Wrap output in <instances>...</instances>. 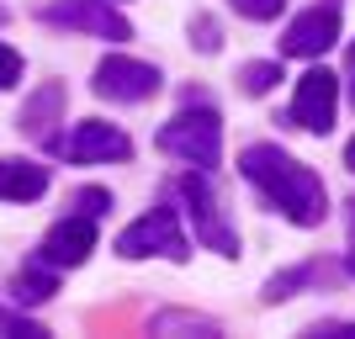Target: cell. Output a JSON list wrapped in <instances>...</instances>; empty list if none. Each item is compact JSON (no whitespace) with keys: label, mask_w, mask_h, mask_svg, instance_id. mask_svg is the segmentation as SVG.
<instances>
[{"label":"cell","mask_w":355,"mask_h":339,"mask_svg":"<svg viewBox=\"0 0 355 339\" xmlns=\"http://www.w3.org/2000/svg\"><path fill=\"white\" fill-rule=\"evenodd\" d=\"M239 170L250 186L266 191V202H276L282 218H292L297 228H318L329 218V196H324V180L313 175L302 159H292L286 148L276 144H250L239 154Z\"/></svg>","instance_id":"obj_1"},{"label":"cell","mask_w":355,"mask_h":339,"mask_svg":"<svg viewBox=\"0 0 355 339\" xmlns=\"http://www.w3.org/2000/svg\"><path fill=\"white\" fill-rule=\"evenodd\" d=\"M334 112H340V80L329 69H308L297 80V96H292V122L308 128V133H329Z\"/></svg>","instance_id":"obj_7"},{"label":"cell","mask_w":355,"mask_h":339,"mask_svg":"<svg viewBox=\"0 0 355 339\" xmlns=\"http://www.w3.org/2000/svg\"><path fill=\"white\" fill-rule=\"evenodd\" d=\"M16 80H21V53L0 43V90H11Z\"/></svg>","instance_id":"obj_17"},{"label":"cell","mask_w":355,"mask_h":339,"mask_svg":"<svg viewBox=\"0 0 355 339\" xmlns=\"http://www.w3.org/2000/svg\"><path fill=\"white\" fill-rule=\"evenodd\" d=\"M154 334H202V339H218L223 329L212 324V318H202V313H159V318H154Z\"/></svg>","instance_id":"obj_13"},{"label":"cell","mask_w":355,"mask_h":339,"mask_svg":"<svg viewBox=\"0 0 355 339\" xmlns=\"http://www.w3.org/2000/svg\"><path fill=\"white\" fill-rule=\"evenodd\" d=\"M117 254L122 260H148V254H164V260H186L191 254V244H186V234H180V223L170 207H154L148 218L128 223L117 234Z\"/></svg>","instance_id":"obj_3"},{"label":"cell","mask_w":355,"mask_h":339,"mask_svg":"<svg viewBox=\"0 0 355 339\" xmlns=\"http://www.w3.org/2000/svg\"><path fill=\"white\" fill-rule=\"evenodd\" d=\"M48 27H69V32H90V37H106V43H128L133 27H128V16L112 11L106 0H53L43 11Z\"/></svg>","instance_id":"obj_5"},{"label":"cell","mask_w":355,"mask_h":339,"mask_svg":"<svg viewBox=\"0 0 355 339\" xmlns=\"http://www.w3.org/2000/svg\"><path fill=\"white\" fill-rule=\"evenodd\" d=\"M96 96H106V101H148L154 90H159V69L144 59H122V53H112V59H101V69H96Z\"/></svg>","instance_id":"obj_8"},{"label":"cell","mask_w":355,"mask_h":339,"mask_svg":"<svg viewBox=\"0 0 355 339\" xmlns=\"http://www.w3.org/2000/svg\"><path fill=\"white\" fill-rule=\"evenodd\" d=\"M313 334H324V339H355V324H318Z\"/></svg>","instance_id":"obj_20"},{"label":"cell","mask_w":355,"mask_h":339,"mask_svg":"<svg viewBox=\"0 0 355 339\" xmlns=\"http://www.w3.org/2000/svg\"><path fill=\"white\" fill-rule=\"evenodd\" d=\"M90 250H96V218L80 212V218H64V223L48 228L37 260L53 266V270H74V266H85V260H90Z\"/></svg>","instance_id":"obj_9"},{"label":"cell","mask_w":355,"mask_h":339,"mask_svg":"<svg viewBox=\"0 0 355 339\" xmlns=\"http://www.w3.org/2000/svg\"><path fill=\"white\" fill-rule=\"evenodd\" d=\"M239 80H244V90H250V96H266V90L282 80V64H270V59L244 64V74H239Z\"/></svg>","instance_id":"obj_15"},{"label":"cell","mask_w":355,"mask_h":339,"mask_svg":"<svg viewBox=\"0 0 355 339\" xmlns=\"http://www.w3.org/2000/svg\"><path fill=\"white\" fill-rule=\"evenodd\" d=\"M345 64H350V90H355V43H350V59H345Z\"/></svg>","instance_id":"obj_22"},{"label":"cell","mask_w":355,"mask_h":339,"mask_svg":"<svg viewBox=\"0 0 355 339\" xmlns=\"http://www.w3.org/2000/svg\"><path fill=\"white\" fill-rule=\"evenodd\" d=\"M334 37H340V0H318V6H308V11L286 27L282 53L286 59H318V53L334 48Z\"/></svg>","instance_id":"obj_6"},{"label":"cell","mask_w":355,"mask_h":339,"mask_svg":"<svg viewBox=\"0 0 355 339\" xmlns=\"http://www.w3.org/2000/svg\"><path fill=\"white\" fill-rule=\"evenodd\" d=\"M59 148H64V159H69V164H101V159H128V154H133L128 133L112 128V122H80Z\"/></svg>","instance_id":"obj_10"},{"label":"cell","mask_w":355,"mask_h":339,"mask_svg":"<svg viewBox=\"0 0 355 339\" xmlns=\"http://www.w3.org/2000/svg\"><path fill=\"white\" fill-rule=\"evenodd\" d=\"M48 191V170L32 159H0V202H37Z\"/></svg>","instance_id":"obj_11"},{"label":"cell","mask_w":355,"mask_h":339,"mask_svg":"<svg viewBox=\"0 0 355 339\" xmlns=\"http://www.w3.org/2000/svg\"><path fill=\"white\" fill-rule=\"evenodd\" d=\"M53 112H64V85H43V90H37V96L21 106L16 128H21V133H32V138H48V144H53V133H48Z\"/></svg>","instance_id":"obj_12"},{"label":"cell","mask_w":355,"mask_h":339,"mask_svg":"<svg viewBox=\"0 0 355 339\" xmlns=\"http://www.w3.org/2000/svg\"><path fill=\"white\" fill-rule=\"evenodd\" d=\"M196 48H202V53H218V21H212V16H196Z\"/></svg>","instance_id":"obj_19"},{"label":"cell","mask_w":355,"mask_h":339,"mask_svg":"<svg viewBox=\"0 0 355 339\" xmlns=\"http://www.w3.org/2000/svg\"><path fill=\"white\" fill-rule=\"evenodd\" d=\"M53 292H59L53 266H48V270H16V292H11L16 302H27V308H32V302H48Z\"/></svg>","instance_id":"obj_14"},{"label":"cell","mask_w":355,"mask_h":339,"mask_svg":"<svg viewBox=\"0 0 355 339\" xmlns=\"http://www.w3.org/2000/svg\"><path fill=\"white\" fill-rule=\"evenodd\" d=\"M345 270L355 276V202H350V254H345Z\"/></svg>","instance_id":"obj_21"},{"label":"cell","mask_w":355,"mask_h":339,"mask_svg":"<svg viewBox=\"0 0 355 339\" xmlns=\"http://www.w3.org/2000/svg\"><path fill=\"white\" fill-rule=\"evenodd\" d=\"M74 202H80L85 218H106V212H112V196H106V191H80Z\"/></svg>","instance_id":"obj_18"},{"label":"cell","mask_w":355,"mask_h":339,"mask_svg":"<svg viewBox=\"0 0 355 339\" xmlns=\"http://www.w3.org/2000/svg\"><path fill=\"white\" fill-rule=\"evenodd\" d=\"M345 164H350V170H355V138H350V148H345Z\"/></svg>","instance_id":"obj_23"},{"label":"cell","mask_w":355,"mask_h":339,"mask_svg":"<svg viewBox=\"0 0 355 339\" xmlns=\"http://www.w3.org/2000/svg\"><path fill=\"white\" fill-rule=\"evenodd\" d=\"M159 148L175 154V159H186V164H196V170H212L223 159V117L207 101L186 106V112H175L159 128Z\"/></svg>","instance_id":"obj_2"},{"label":"cell","mask_w":355,"mask_h":339,"mask_svg":"<svg viewBox=\"0 0 355 339\" xmlns=\"http://www.w3.org/2000/svg\"><path fill=\"white\" fill-rule=\"evenodd\" d=\"M175 191H180V202L191 207L196 238H202L207 250H218V254H239V234L228 228V223H223V212H218V196H212L207 175H202V170H186Z\"/></svg>","instance_id":"obj_4"},{"label":"cell","mask_w":355,"mask_h":339,"mask_svg":"<svg viewBox=\"0 0 355 339\" xmlns=\"http://www.w3.org/2000/svg\"><path fill=\"white\" fill-rule=\"evenodd\" d=\"M286 0H234V11L239 16H250V21H276L282 16Z\"/></svg>","instance_id":"obj_16"}]
</instances>
